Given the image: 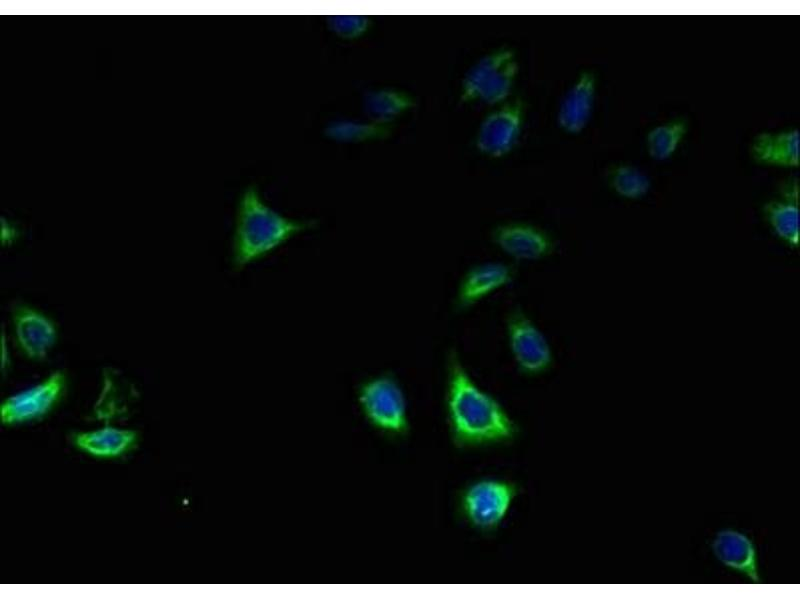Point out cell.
Here are the masks:
<instances>
[{"instance_id": "cell-15", "label": "cell", "mask_w": 800, "mask_h": 600, "mask_svg": "<svg viewBox=\"0 0 800 600\" xmlns=\"http://www.w3.org/2000/svg\"><path fill=\"white\" fill-rule=\"evenodd\" d=\"M415 102V98L404 90L381 88L365 95L363 110L371 121L392 124L393 120L413 108Z\"/></svg>"}, {"instance_id": "cell-11", "label": "cell", "mask_w": 800, "mask_h": 600, "mask_svg": "<svg viewBox=\"0 0 800 600\" xmlns=\"http://www.w3.org/2000/svg\"><path fill=\"white\" fill-rule=\"evenodd\" d=\"M12 324L19 349L30 359H44L56 342L54 322L29 306L17 304L13 307Z\"/></svg>"}, {"instance_id": "cell-6", "label": "cell", "mask_w": 800, "mask_h": 600, "mask_svg": "<svg viewBox=\"0 0 800 600\" xmlns=\"http://www.w3.org/2000/svg\"><path fill=\"white\" fill-rule=\"evenodd\" d=\"M524 118L525 103L521 97L498 105L478 126L475 136L477 150L493 159L509 154L520 138Z\"/></svg>"}, {"instance_id": "cell-14", "label": "cell", "mask_w": 800, "mask_h": 600, "mask_svg": "<svg viewBox=\"0 0 800 600\" xmlns=\"http://www.w3.org/2000/svg\"><path fill=\"white\" fill-rule=\"evenodd\" d=\"M514 277L510 265L500 262L478 264L467 271L460 282L456 306L464 310L492 292L509 284Z\"/></svg>"}, {"instance_id": "cell-7", "label": "cell", "mask_w": 800, "mask_h": 600, "mask_svg": "<svg viewBox=\"0 0 800 600\" xmlns=\"http://www.w3.org/2000/svg\"><path fill=\"white\" fill-rule=\"evenodd\" d=\"M509 347L519 371L528 376L546 372L553 363L551 346L535 323L519 308L507 317Z\"/></svg>"}, {"instance_id": "cell-10", "label": "cell", "mask_w": 800, "mask_h": 600, "mask_svg": "<svg viewBox=\"0 0 800 600\" xmlns=\"http://www.w3.org/2000/svg\"><path fill=\"white\" fill-rule=\"evenodd\" d=\"M597 77L592 70H582L562 96L556 114L559 128L571 135L581 133L594 110Z\"/></svg>"}, {"instance_id": "cell-2", "label": "cell", "mask_w": 800, "mask_h": 600, "mask_svg": "<svg viewBox=\"0 0 800 600\" xmlns=\"http://www.w3.org/2000/svg\"><path fill=\"white\" fill-rule=\"evenodd\" d=\"M317 225L316 219H294L281 214L264 201L255 185H250L241 193L237 204L233 267L241 270Z\"/></svg>"}, {"instance_id": "cell-21", "label": "cell", "mask_w": 800, "mask_h": 600, "mask_svg": "<svg viewBox=\"0 0 800 600\" xmlns=\"http://www.w3.org/2000/svg\"><path fill=\"white\" fill-rule=\"evenodd\" d=\"M327 22L330 30L343 39L358 38L371 25V20L365 16H333Z\"/></svg>"}, {"instance_id": "cell-8", "label": "cell", "mask_w": 800, "mask_h": 600, "mask_svg": "<svg viewBox=\"0 0 800 600\" xmlns=\"http://www.w3.org/2000/svg\"><path fill=\"white\" fill-rule=\"evenodd\" d=\"M65 388V375L54 372L41 383L7 398L1 406L5 424L31 420L44 415L58 401Z\"/></svg>"}, {"instance_id": "cell-13", "label": "cell", "mask_w": 800, "mask_h": 600, "mask_svg": "<svg viewBox=\"0 0 800 600\" xmlns=\"http://www.w3.org/2000/svg\"><path fill=\"white\" fill-rule=\"evenodd\" d=\"M752 160L760 165L797 168L799 132L797 128L764 131L755 135L749 146Z\"/></svg>"}, {"instance_id": "cell-12", "label": "cell", "mask_w": 800, "mask_h": 600, "mask_svg": "<svg viewBox=\"0 0 800 600\" xmlns=\"http://www.w3.org/2000/svg\"><path fill=\"white\" fill-rule=\"evenodd\" d=\"M711 549L723 566L745 576L752 583H762L757 548L747 534L733 528L722 529L715 535Z\"/></svg>"}, {"instance_id": "cell-16", "label": "cell", "mask_w": 800, "mask_h": 600, "mask_svg": "<svg viewBox=\"0 0 800 600\" xmlns=\"http://www.w3.org/2000/svg\"><path fill=\"white\" fill-rule=\"evenodd\" d=\"M132 430L106 427L96 431L77 434L75 445L96 457H115L127 451L135 442Z\"/></svg>"}, {"instance_id": "cell-22", "label": "cell", "mask_w": 800, "mask_h": 600, "mask_svg": "<svg viewBox=\"0 0 800 600\" xmlns=\"http://www.w3.org/2000/svg\"><path fill=\"white\" fill-rule=\"evenodd\" d=\"M3 228L7 230V233H2V242L5 243L6 241L10 243L15 238V231L11 227H5L3 224Z\"/></svg>"}, {"instance_id": "cell-3", "label": "cell", "mask_w": 800, "mask_h": 600, "mask_svg": "<svg viewBox=\"0 0 800 600\" xmlns=\"http://www.w3.org/2000/svg\"><path fill=\"white\" fill-rule=\"evenodd\" d=\"M520 492V484L507 477L473 478L455 494L456 518L479 534L491 535L503 524Z\"/></svg>"}, {"instance_id": "cell-5", "label": "cell", "mask_w": 800, "mask_h": 600, "mask_svg": "<svg viewBox=\"0 0 800 600\" xmlns=\"http://www.w3.org/2000/svg\"><path fill=\"white\" fill-rule=\"evenodd\" d=\"M519 70L513 48H496L475 61L461 81L460 100L498 106L509 100Z\"/></svg>"}, {"instance_id": "cell-17", "label": "cell", "mask_w": 800, "mask_h": 600, "mask_svg": "<svg viewBox=\"0 0 800 600\" xmlns=\"http://www.w3.org/2000/svg\"><path fill=\"white\" fill-rule=\"evenodd\" d=\"M763 205V214L775 235L791 247L799 242L798 197L779 194Z\"/></svg>"}, {"instance_id": "cell-9", "label": "cell", "mask_w": 800, "mask_h": 600, "mask_svg": "<svg viewBox=\"0 0 800 600\" xmlns=\"http://www.w3.org/2000/svg\"><path fill=\"white\" fill-rule=\"evenodd\" d=\"M491 237L497 247L516 260H539L551 254L555 248L554 240L546 231L529 223L499 224L493 229Z\"/></svg>"}, {"instance_id": "cell-1", "label": "cell", "mask_w": 800, "mask_h": 600, "mask_svg": "<svg viewBox=\"0 0 800 600\" xmlns=\"http://www.w3.org/2000/svg\"><path fill=\"white\" fill-rule=\"evenodd\" d=\"M444 404L450 439L458 449L507 445L519 435L520 427L506 408L472 379L454 352Z\"/></svg>"}, {"instance_id": "cell-4", "label": "cell", "mask_w": 800, "mask_h": 600, "mask_svg": "<svg viewBox=\"0 0 800 600\" xmlns=\"http://www.w3.org/2000/svg\"><path fill=\"white\" fill-rule=\"evenodd\" d=\"M359 410L367 424L390 441L408 437L411 425L404 389L392 371L360 381L355 389Z\"/></svg>"}, {"instance_id": "cell-19", "label": "cell", "mask_w": 800, "mask_h": 600, "mask_svg": "<svg viewBox=\"0 0 800 600\" xmlns=\"http://www.w3.org/2000/svg\"><path fill=\"white\" fill-rule=\"evenodd\" d=\"M392 124L374 121L342 119L331 122L325 132L327 136L338 142H361L382 139L392 132Z\"/></svg>"}, {"instance_id": "cell-18", "label": "cell", "mask_w": 800, "mask_h": 600, "mask_svg": "<svg viewBox=\"0 0 800 600\" xmlns=\"http://www.w3.org/2000/svg\"><path fill=\"white\" fill-rule=\"evenodd\" d=\"M688 132V121L676 117L652 127L645 136L648 155L656 161L669 159L679 148Z\"/></svg>"}, {"instance_id": "cell-20", "label": "cell", "mask_w": 800, "mask_h": 600, "mask_svg": "<svg viewBox=\"0 0 800 600\" xmlns=\"http://www.w3.org/2000/svg\"><path fill=\"white\" fill-rule=\"evenodd\" d=\"M610 188L619 196L626 199H639L645 196L651 188L648 175L638 167L620 163L609 168L607 173Z\"/></svg>"}]
</instances>
